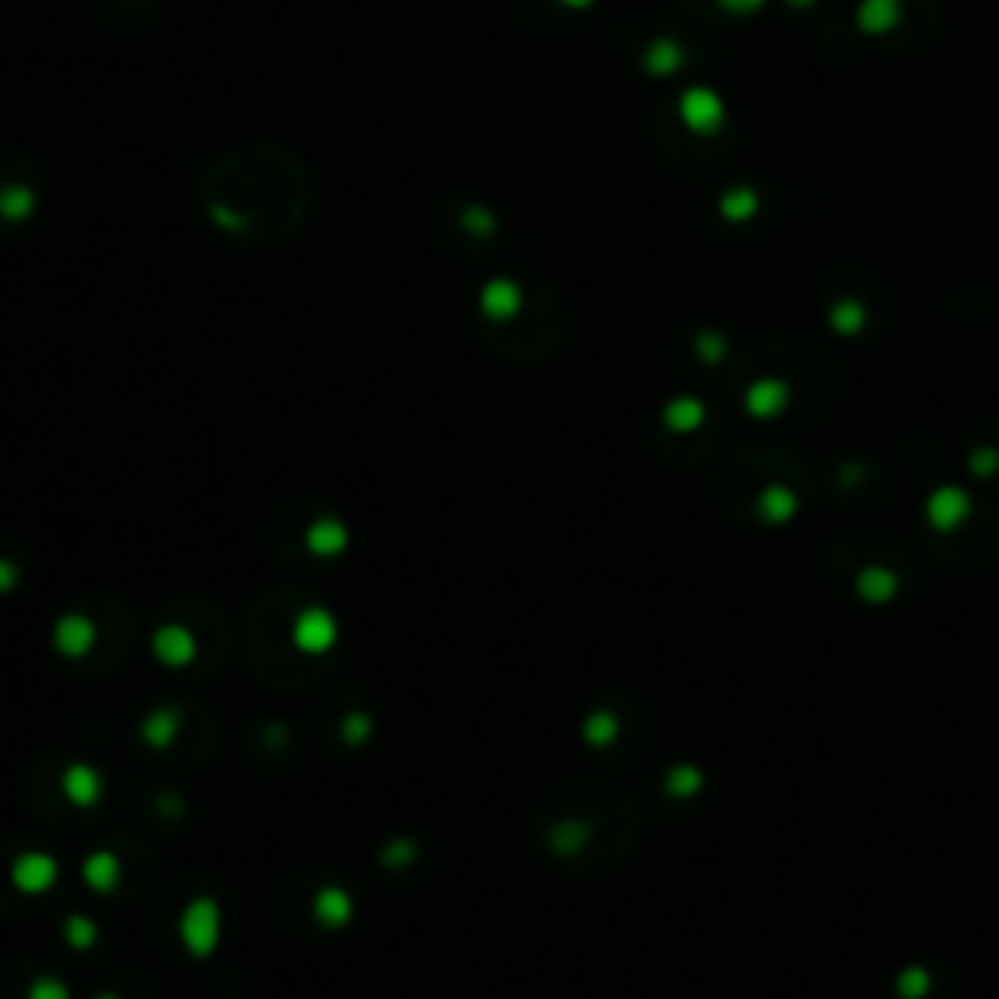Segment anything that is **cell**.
I'll use <instances>...</instances> for the list:
<instances>
[{"label": "cell", "instance_id": "cell-13", "mask_svg": "<svg viewBox=\"0 0 999 999\" xmlns=\"http://www.w3.org/2000/svg\"><path fill=\"white\" fill-rule=\"evenodd\" d=\"M367 730H371V722L363 719V715H352V719L344 722V738H348V742H352V746H356V742H363V738H367Z\"/></svg>", "mask_w": 999, "mask_h": 999}, {"label": "cell", "instance_id": "cell-4", "mask_svg": "<svg viewBox=\"0 0 999 999\" xmlns=\"http://www.w3.org/2000/svg\"><path fill=\"white\" fill-rule=\"evenodd\" d=\"M94 640H98V629H94V621L82 617V613L59 617V621H55V633H51L55 652H59V656H71V660H82V656L94 648Z\"/></svg>", "mask_w": 999, "mask_h": 999}, {"label": "cell", "instance_id": "cell-5", "mask_svg": "<svg viewBox=\"0 0 999 999\" xmlns=\"http://www.w3.org/2000/svg\"><path fill=\"white\" fill-rule=\"evenodd\" d=\"M153 656L168 668H184L196 660V637L184 625H160L153 633Z\"/></svg>", "mask_w": 999, "mask_h": 999}, {"label": "cell", "instance_id": "cell-1", "mask_svg": "<svg viewBox=\"0 0 999 999\" xmlns=\"http://www.w3.org/2000/svg\"><path fill=\"white\" fill-rule=\"evenodd\" d=\"M223 937V914L215 898H192L180 914V941L192 957H211Z\"/></svg>", "mask_w": 999, "mask_h": 999}, {"label": "cell", "instance_id": "cell-6", "mask_svg": "<svg viewBox=\"0 0 999 999\" xmlns=\"http://www.w3.org/2000/svg\"><path fill=\"white\" fill-rule=\"evenodd\" d=\"M63 797L79 808H94L102 800V773L90 761H75L63 773Z\"/></svg>", "mask_w": 999, "mask_h": 999}, {"label": "cell", "instance_id": "cell-11", "mask_svg": "<svg viewBox=\"0 0 999 999\" xmlns=\"http://www.w3.org/2000/svg\"><path fill=\"white\" fill-rule=\"evenodd\" d=\"M98 941V925L90 918H82V914H75V918H67V945L71 949H90Z\"/></svg>", "mask_w": 999, "mask_h": 999}, {"label": "cell", "instance_id": "cell-12", "mask_svg": "<svg viewBox=\"0 0 999 999\" xmlns=\"http://www.w3.org/2000/svg\"><path fill=\"white\" fill-rule=\"evenodd\" d=\"M28 999H71V988H67L59 976H40V980L28 988Z\"/></svg>", "mask_w": 999, "mask_h": 999}, {"label": "cell", "instance_id": "cell-2", "mask_svg": "<svg viewBox=\"0 0 999 999\" xmlns=\"http://www.w3.org/2000/svg\"><path fill=\"white\" fill-rule=\"evenodd\" d=\"M336 637H340L336 617H332L328 609H320V605L301 609V613H297V621H293V644H297L305 656H320V652H328V648L336 644Z\"/></svg>", "mask_w": 999, "mask_h": 999}, {"label": "cell", "instance_id": "cell-15", "mask_svg": "<svg viewBox=\"0 0 999 999\" xmlns=\"http://www.w3.org/2000/svg\"><path fill=\"white\" fill-rule=\"evenodd\" d=\"M98 999H118V996H106V992H102V996H98Z\"/></svg>", "mask_w": 999, "mask_h": 999}, {"label": "cell", "instance_id": "cell-7", "mask_svg": "<svg viewBox=\"0 0 999 999\" xmlns=\"http://www.w3.org/2000/svg\"><path fill=\"white\" fill-rule=\"evenodd\" d=\"M305 547L320 555V559H336V555H344V547H348V527L340 520H332V516H324L309 527V535H305Z\"/></svg>", "mask_w": 999, "mask_h": 999}, {"label": "cell", "instance_id": "cell-14", "mask_svg": "<svg viewBox=\"0 0 999 999\" xmlns=\"http://www.w3.org/2000/svg\"><path fill=\"white\" fill-rule=\"evenodd\" d=\"M16 586V566L0 559V590H12Z\"/></svg>", "mask_w": 999, "mask_h": 999}, {"label": "cell", "instance_id": "cell-3", "mask_svg": "<svg viewBox=\"0 0 999 999\" xmlns=\"http://www.w3.org/2000/svg\"><path fill=\"white\" fill-rule=\"evenodd\" d=\"M12 886L16 890H24V894H43V890H51L55 879H59V859L55 855H47V851H24V855H16V863H12Z\"/></svg>", "mask_w": 999, "mask_h": 999}, {"label": "cell", "instance_id": "cell-8", "mask_svg": "<svg viewBox=\"0 0 999 999\" xmlns=\"http://www.w3.org/2000/svg\"><path fill=\"white\" fill-rule=\"evenodd\" d=\"M352 910H356V902H352V894H348L344 886H324L317 894V902H313V914H317V921L320 925H328V929L348 925V921H352Z\"/></svg>", "mask_w": 999, "mask_h": 999}, {"label": "cell", "instance_id": "cell-10", "mask_svg": "<svg viewBox=\"0 0 999 999\" xmlns=\"http://www.w3.org/2000/svg\"><path fill=\"white\" fill-rule=\"evenodd\" d=\"M176 734H180V711H172V707H157L149 719L141 722V738L153 750H168L176 742Z\"/></svg>", "mask_w": 999, "mask_h": 999}, {"label": "cell", "instance_id": "cell-9", "mask_svg": "<svg viewBox=\"0 0 999 999\" xmlns=\"http://www.w3.org/2000/svg\"><path fill=\"white\" fill-rule=\"evenodd\" d=\"M82 879L90 890H98V894H110V890H118L121 882V859L114 851H94L86 863H82Z\"/></svg>", "mask_w": 999, "mask_h": 999}]
</instances>
